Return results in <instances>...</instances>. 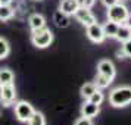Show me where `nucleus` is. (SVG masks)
I'll return each instance as SVG.
<instances>
[{"mask_svg": "<svg viewBox=\"0 0 131 125\" xmlns=\"http://www.w3.org/2000/svg\"><path fill=\"white\" fill-rule=\"evenodd\" d=\"M13 72L7 68H2L0 69V85H5V84H12L13 83Z\"/></svg>", "mask_w": 131, "mask_h": 125, "instance_id": "nucleus-15", "label": "nucleus"}, {"mask_svg": "<svg viewBox=\"0 0 131 125\" xmlns=\"http://www.w3.org/2000/svg\"><path fill=\"white\" fill-rule=\"evenodd\" d=\"M53 21L56 27H59V28H66L68 25H69V15H66L63 13L62 10H56L53 15Z\"/></svg>", "mask_w": 131, "mask_h": 125, "instance_id": "nucleus-13", "label": "nucleus"}, {"mask_svg": "<svg viewBox=\"0 0 131 125\" xmlns=\"http://www.w3.org/2000/svg\"><path fill=\"white\" fill-rule=\"evenodd\" d=\"M97 74H102V75L107 77L109 79H113V78H115V74H116L115 65L107 59L100 60V62L97 63Z\"/></svg>", "mask_w": 131, "mask_h": 125, "instance_id": "nucleus-8", "label": "nucleus"}, {"mask_svg": "<svg viewBox=\"0 0 131 125\" xmlns=\"http://www.w3.org/2000/svg\"><path fill=\"white\" fill-rule=\"evenodd\" d=\"M31 41H32V44L36 47L46 49L53 41V32L50 30H47L46 27L40 28V30H34L32 31V36H31Z\"/></svg>", "mask_w": 131, "mask_h": 125, "instance_id": "nucleus-2", "label": "nucleus"}, {"mask_svg": "<svg viewBox=\"0 0 131 125\" xmlns=\"http://www.w3.org/2000/svg\"><path fill=\"white\" fill-rule=\"evenodd\" d=\"M99 112H100L99 105H94L90 100H85V103L81 106V115L85 116V118H94V116L99 115Z\"/></svg>", "mask_w": 131, "mask_h": 125, "instance_id": "nucleus-9", "label": "nucleus"}, {"mask_svg": "<svg viewBox=\"0 0 131 125\" xmlns=\"http://www.w3.org/2000/svg\"><path fill=\"white\" fill-rule=\"evenodd\" d=\"M13 16V9L10 5H0V21H9Z\"/></svg>", "mask_w": 131, "mask_h": 125, "instance_id": "nucleus-18", "label": "nucleus"}, {"mask_svg": "<svg viewBox=\"0 0 131 125\" xmlns=\"http://www.w3.org/2000/svg\"><path fill=\"white\" fill-rule=\"evenodd\" d=\"M32 113H34V107L31 106L28 101H19V103H16V106H15V115H16L18 121L27 122L31 118Z\"/></svg>", "mask_w": 131, "mask_h": 125, "instance_id": "nucleus-5", "label": "nucleus"}, {"mask_svg": "<svg viewBox=\"0 0 131 125\" xmlns=\"http://www.w3.org/2000/svg\"><path fill=\"white\" fill-rule=\"evenodd\" d=\"M109 103L113 107L128 106L131 103V87L130 85H122V87L113 88L109 94Z\"/></svg>", "mask_w": 131, "mask_h": 125, "instance_id": "nucleus-1", "label": "nucleus"}, {"mask_svg": "<svg viewBox=\"0 0 131 125\" xmlns=\"http://www.w3.org/2000/svg\"><path fill=\"white\" fill-rule=\"evenodd\" d=\"M16 99V91L12 84H5L0 85V101L3 106H10Z\"/></svg>", "mask_w": 131, "mask_h": 125, "instance_id": "nucleus-4", "label": "nucleus"}, {"mask_svg": "<svg viewBox=\"0 0 131 125\" xmlns=\"http://www.w3.org/2000/svg\"><path fill=\"white\" fill-rule=\"evenodd\" d=\"M27 122H28V125H46V118L43 113L34 110V113L31 115V118Z\"/></svg>", "mask_w": 131, "mask_h": 125, "instance_id": "nucleus-17", "label": "nucleus"}, {"mask_svg": "<svg viewBox=\"0 0 131 125\" xmlns=\"http://www.w3.org/2000/svg\"><path fill=\"white\" fill-rule=\"evenodd\" d=\"M128 28H131V13H128V16H127V19H125V22H124Z\"/></svg>", "mask_w": 131, "mask_h": 125, "instance_id": "nucleus-26", "label": "nucleus"}, {"mask_svg": "<svg viewBox=\"0 0 131 125\" xmlns=\"http://www.w3.org/2000/svg\"><path fill=\"white\" fill-rule=\"evenodd\" d=\"M102 28H103V32H105L106 38H115L116 37V32H118L119 24L112 22V21L107 19V22H105V24L102 25Z\"/></svg>", "mask_w": 131, "mask_h": 125, "instance_id": "nucleus-11", "label": "nucleus"}, {"mask_svg": "<svg viewBox=\"0 0 131 125\" xmlns=\"http://www.w3.org/2000/svg\"><path fill=\"white\" fill-rule=\"evenodd\" d=\"M102 3H103L106 7H111V6H113V5L119 3V0H102Z\"/></svg>", "mask_w": 131, "mask_h": 125, "instance_id": "nucleus-25", "label": "nucleus"}, {"mask_svg": "<svg viewBox=\"0 0 131 125\" xmlns=\"http://www.w3.org/2000/svg\"><path fill=\"white\" fill-rule=\"evenodd\" d=\"M122 52H124L125 58H131V38L122 43Z\"/></svg>", "mask_w": 131, "mask_h": 125, "instance_id": "nucleus-22", "label": "nucleus"}, {"mask_svg": "<svg viewBox=\"0 0 131 125\" xmlns=\"http://www.w3.org/2000/svg\"><path fill=\"white\" fill-rule=\"evenodd\" d=\"M96 90H97V87H96V84H94V83H85L83 87H81L80 93H81V96H83L84 99L87 100V99H89L90 96L94 93Z\"/></svg>", "mask_w": 131, "mask_h": 125, "instance_id": "nucleus-16", "label": "nucleus"}, {"mask_svg": "<svg viewBox=\"0 0 131 125\" xmlns=\"http://www.w3.org/2000/svg\"><path fill=\"white\" fill-rule=\"evenodd\" d=\"M116 56H118L119 59H124V58H125V54H124V52H122V49H121V50H118V52H116Z\"/></svg>", "mask_w": 131, "mask_h": 125, "instance_id": "nucleus-27", "label": "nucleus"}, {"mask_svg": "<svg viewBox=\"0 0 131 125\" xmlns=\"http://www.w3.org/2000/svg\"><path fill=\"white\" fill-rule=\"evenodd\" d=\"M112 83V79H109L107 77H105V75H102V74H97V77H96V87L97 88H106V87H109V84Z\"/></svg>", "mask_w": 131, "mask_h": 125, "instance_id": "nucleus-19", "label": "nucleus"}, {"mask_svg": "<svg viewBox=\"0 0 131 125\" xmlns=\"http://www.w3.org/2000/svg\"><path fill=\"white\" fill-rule=\"evenodd\" d=\"M128 7L122 5L121 2L116 3V5H113V6L107 7V19L109 21H112V22H116V24H124L127 16H128Z\"/></svg>", "mask_w": 131, "mask_h": 125, "instance_id": "nucleus-3", "label": "nucleus"}, {"mask_svg": "<svg viewBox=\"0 0 131 125\" xmlns=\"http://www.w3.org/2000/svg\"><path fill=\"white\" fill-rule=\"evenodd\" d=\"M118 41L124 43L127 40H130L131 38V28H128L125 24H121L118 28V32H116V37H115Z\"/></svg>", "mask_w": 131, "mask_h": 125, "instance_id": "nucleus-14", "label": "nucleus"}, {"mask_svg": "<svg viewBox=\"0 0 131 125\" xmlns=\"http://www.w3.org/2000/svg\"><path fill=\"white\" fill-rule=\"evenodd\" d=\"M74 16H75L78 22H81L84 27H89V25L96 22V16L91 13L90 9H87V7L78 6V9L75 10V13H74Z\"/></svg>", "mask_w": 131, "mask_h": 125, "instance_id": "nucleus-7", "label": "nucleus"}, {"mask_svg": "<svg viewBox=\"0 0 131 125\" xmlns=\"http://www.w3.org/2000/svg\"><path fill=\"white\" fill-rule=\"evenodd\" d=\"M87 37H89L90 40L93 43H97V44H100L106 40V36H105V32H103V28H102L100 24H91L87 27Z\"/></svg>", "mask_w": 131, "mask_h": 125, "instance_id": "nucleus-6", "label": "nucleus"}, {"mask_svg": "<svg viewBox=\"0 0 131 125\" xmlns=\"http://www.w3.org/2000/svg\"><path fill=\"white\" fill-rule=\"evenodd\" d=\"M0 115H2V110H0Z\"/></svg>", "mask_w": 131, "mask_h": 125, "instance_id": "nucleus-29", "label": "nucleus"}, {"mask_svg": "<svg viewBox=\"0 0 131 125\" xmlns=\"http://www.w3.org/2000/svg\"><path fill=\"white\" fill-rule=\"evenodd\" d=\"M77 9H78L77 0H62V2H60L59 10H62V12L66 13V15H74Z\"/></svg>", "mask_w": 131, "mask_h": 125, "instance_id": "nucleus-10", "label": "nucleus"}, {"mask_svg": "<svg viewBox=\"0 0 131 125\" xmlns=\"http://www.w3.org/2000/svg\"><path fill=\"white\" fill-rule=\"evenodd\" d=\"M12 0H0V5H10Z\"/></svg>", "mask_w": 131, "mask_h": 125, "instance_id": "nucleus-28", "label": "nucleus"}, {"mask_svg": "<svg viewBox=\"0 0 131 125\" xmlns=\"http://www.w3.org/2000/svg\"><path fill=\"white\" fill-rule=\"evenodd\" d=\"M10 52V47H9V43L0 37V59H5L7 58V54Z\"/></svg>", "mask_w": 131, "mask_h": 125, "instance_id": "nucleus-21", "label": "nucleus"}, {"mask_svg": "<svg viewBox=\"0 0 131 125\" xmlns=\"http://www.w3.org/2000/svg\"><path fill=\"white\" fill-rule=\"evenodd\" d=\"M28 22H30V27L31 30H40V28H44L46 27V19L43 15L40 13H34V15H31L30 19H28Z\"/></svg>", "mask_w": 131, "mask_h": 125, "instance_id": "nucleus-12", "label": "nucleus"}, {"mask_svg": "<svg viewBox=\"0 0 131 125\" xmlns=\"http://www.w3.org/2000/svg\"><path fill=\"white\" fill-rule=\"evenodd\" d=\"M77 2H78V6L87 7V9H91L96 3V0H77Z\"/></svg>", "mask_w": 131, "mask_h": 125, "instance_id": "nucleus-23", "label": "nucleus"}, {"mask_svg": "<svg viewBox=\"0 0 131 125\" xmlns=\"http://www.w3.org/2000/svg\"><path fill=\"white\" fill-rule=\"evenodd\" d=\"M75 125H93L91 122V118H85V116H81L75 121Z\"/></svg>", "mask_w": 131, "mask_h": 125, "instance_id": "nucleus-24", "label": "nucleus"}, {"mask_svg": "<svg viewBox=\"0 0 131 125\" xmlns=\"http://www.w3.org/2000/svg\"><path fill=\"white\" fill-rule=\"evenodd\" d=\"M87 100H90L91 103H94V105H99V106H100L102 101L105 100V96H103V93L100 91V88H97L94 93H93V94L87 99Z\"/></svg>", "mask_w": 131, "mask_h": 125, "instance_id": "nucleus-20", "label": "nucleus"}]
</instances>
